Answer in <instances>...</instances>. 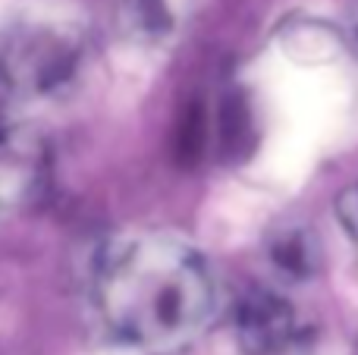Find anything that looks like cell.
Segmentation results:
<instances>
[{
  "instance_id": "obj_6",
  "label": "cell",
  "mask_w": 358,
  "mask_h": 355,
  "mask_svg": "<svg viewBox=\"0 0 358 355\" xmlns=\"http://www.w3.org/2000/svg\"><path fill=\"white\" fill-rule=\"evenodd\" d=\"M267 255L277 264V270H283L292 280H308L317 270V264H321V249H317L315 236L308 230H299V226L277 233L271 239V252Z\"/></svg>"
},
{
  "instance_id": "obj_2",
  "label": "cell",
  "mask_w": 358,
  "mask_h": 355,
  "mask_svg": "<svg viewBox=\"0 0 358 355\" xmlns=\"http://www.w3.org/2000/svg\"><path fill=\"white\" fill-rule=\"evenodd\" d=\"M85 57V25L73 16L35 13L0 38V85L29 101L60 98L82 79Z\"/></svg>"
},
{
  "instance_id": "obj_1",
  "label": "cell",
  "mask_w": 358,
  "mask_h": 355,
  "mask_svg": "<svg viewBox=\"0 0 358 355\" xmlns=\"http://www.w3.org/2000/svg\"><path fill=\"white\" fill-rule=\"evenodd\" d=\"M94 305L123 343L151 355H173L208 324L214 280L204 258L182 239L132 233L101 252Z\"/></svg>"
},
{
  "instance_id": "obj_5",
  "label": "cell",
  "mask_w": 358,
  "mask_h": 355,
  "mask_svg": "<svg viewBox=\"0 0 358 355\" xmlns=\"http://www.w3.org/2000/svg\"><path fill=\"white\" fill-rule=\"evenodd\" d=\"M195 0H123L120 22L138 44H167L189 22Z\"/></svg>"
},
{
  "instance_id": "obj_3",
  "label": "cell",
  "mask_w": 358,
  "mask_h": 355,
  "mask_svg": "<svg viewBox=\"0 0 358 355\" xmlns=\"http://www.w3.org/2000/svg\"><path fill=\"white\" fill-rule=\"evenodd\" d=\"M236 340L248 355H280L299 340V314L283 296L252 289L242 296L233 314Z\"/></svg>"
},
{
  "instance_id": "obj_4",
  "label": "cell",
  "mask_w": 358,
  "mask_h": 355,
  "mask_svg": "<svg viewBox=\"0 0 358 355\" xmlns=\"http://www.w3.org/2000/svg\"><path fill=\"white\" fill-rule=\"evenodd\" d=\"M48 182V148L22 126H0V211H13L41 195Z\"/></svg>"
},
{
  "instance_id": "obj_7",
  "label": "cell",
  "mask_w": 358,
  "mask_h": 355,
  "mask_svg": "<svg viewBox=\"0 0 358 355\" xmlns=\"http://www.w3.org/2000/svg\"><path fill=\"white\" fill-rule=\"evenodd\" d=\"M245 129H248V107L239 94H229L223 101V110H220V142L223 148H233L242 151L245 148Z\"/></svg>"
},
{
  "instance_id": "obj_8",
  "label": "cell",
  "mask_w": 358,
  "mask_h": 355,
  "mask_svg": "<svg viewBox=\"0 0 358 355\" xmlns=\"http://www.w3.org/2000/svg\"><path fill=\"white\" fill-rule=\"evenodd\" d=\"M334 211H336V220H340V226L358 242V182L346 186L340 195H336Z\"/></svg>"
}]
</instances>
